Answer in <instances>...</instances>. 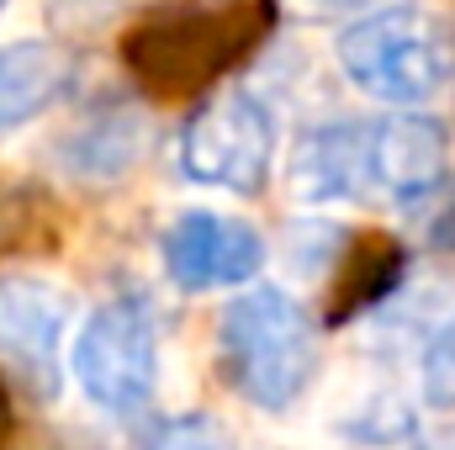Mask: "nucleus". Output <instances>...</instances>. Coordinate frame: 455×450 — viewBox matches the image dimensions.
<instances>
[{
  "label": "nucleus",
  "mask_w": 455,
  "mask_h": 450,
  "mask_svg": "<svg viewBox=\"0 0 455 450\" xmlns=\"http://www.w3.org/2000/svg\"><path fill=\"white\" fill-rule=\"evenodd\" d=\"M218 376L259 414H286L318 376V324L307 302L275 281H243L218 313Z\"/></svg>",
  "instance_id": "f257e3e1"
},
{
  "label": "nucleus",
  "mask_w": 455,
  "mask_h": 450,
  "mask_svg": "<svg viewBox=\"0 0 455 450\" xmlns=\"http://www.w3.org/2000/svg\"><path fill=\"white\" fill-rule=\"evenodd\" d=\"M148 450H238V440L218 414H180L148 440Z\"/></svg>",
  "instance_id": "ddd939ff"
},
{
  "label": "nucleus",
  "mask_w": 455,
  "mask_h": 450,
  "mask_svg": "<svg viewBox=\"0 0 455 450\" xmlns=\"http://www.w3.org/2000/svg\"><path fill=\"white\" fill-rule=\"evenodd\" d=\"M286 186L302 207H349L371 191L365 170V122H323L307 127L291 149Z\"/></svg>",
  "instance_id": "6e6552de"
},
{
  "label": "nucleus",
  "mask_w": 455,
  "mask_h": 450,
  "mask_svg": "<svg viewBox=\"0 0 455 450\" xmlns=\"http://www.w3.org/2000/svg\"><path fill=\"white\" fill-rule=\"evenodd\" d=\"M80 392L101 414H143L159 392V318L143 297L101 302L69 339Z\"/></svg>",
  "instance_id": "7ed1b4c3"
},
{
  "label": "nucleus",
  "mask_w": 455,
  "mask_h": 450,
  "mask_svg": "<svg viewBox=\"0 0 455 450\" xmlns=\"http://www.w3.org/2000/svg\"><path fill=\"white\" fill-rule=\"evenodd\" d=\"M413 207H424V213H419V223H424L429 249H455V181H451V175H445L424 202H413Z\"/></svg>",
  "instance_id": "2eb2a0df"
},
{
  "label": "nucleus",
  "mask_w": 455,
  "mask_h": 450,
  "mask_svg": "<svg viewBox=\"0 0 455 450\" xmlns=\"http://www.w3.org/2000/svg\"><path fill=\"white\" fill-rule=\"evenodd\" d=\"M138 143H143L138 122L127 112H107V117H91L85 127H75V138H69L64 154H69L75 175L101 181V175H116V170H127L138 159Z\"/></svg>",
  "instance_id": "9d476101"
},
{
  "label": "nucleus",
  "mask_w": 455,
  "mask_h": 450,
  "mask_svg": "<svg viewBox=\"0 0 455 450\" xmlns=\"http://www.w3.org/2000/svg\"><path fill=\"white\" fill-rule=\"evenodd\" d=\"M419 392L429 408L451 414L455 408V308L435 313L424 324V344H419Z\"/></svg>",
  "instance_id": "f8f14e48"
},
{
  "label": "nucleus",
  "mask_w": 455,
  "mask_h": 450,
  "mask_svg": "<svg viewBox=\"0 0 455 450\" xmlns=\"http://www.w3.org/2000/svg\"><path fill=\"white\" fill-rule=\"evenodd\" d=\"M0 11H5V0H0Z\"/></svg>",
  "instance_id": "a211bd4d"
},
{
  "label": "nucleus",
  "mask_w": 455,
  "mask_h": 450,
  "mask_svg": "<svg viewBox=\"0 0 455 450\" xmlns=\"http://www.w3.org/2000/svg\"><path fill=\"white\" fill-rule=\"evenodd\" d=\"M339 75L387 107H424L445 91L455 69L451 27L424 5H381L355 16L334 43Z\"/></svg>",
  "instance_id": "f03ea898"
},
{
  "label": "nucleus",
  "mask_w": 455,
  "mask_h": 450,
  "mask_svg": "<svg viewBox=\"0 0 455 450\" xmlns=\"http://www.w3.org/2000/svg\"><path fill=\"white\" fill-rule=\"evenodd\" d=\"M339 435L360 440V446H397L413 435V408L403 403V392L392 382H371L339 414Z\"/></svg>",
  "instance_id": "9b49d317"
},
{
  "label": "nucleus",
  "mask_w": 455,
  "mask_h": 450,
  "mask_svg": "<svg viewBox=\"0 0 455 450\" xmlns=\"http://www.w3.org/2000/svg\"><path fill=\"white\" fill-rule=\"evenodd\" d=\"M313 11L323 16H365V11H381V5H397V0H307Z\"/></svg>",
  "instance_id": "dca6fc26"
},
{
  "label": "nucleus",
  "mask_w": 455,
  "mask_h": 450,
  "mask_svg": "<svg viewBox=\"0 0 455 450\" xmlns=\"http://www.w3.org/2000/svg\"><path fill=\"white\" fill-rule=\"evenodd\" d=\"M275 170V112L243 91L228 85L218 96H207L180 127V175L212 191L233 197H254L265 191Z\"/></svg>",
  "instance_id": "20e7f679"
},
{
  "label": "nucleus",
  "mask_w": 455,
  "mask_h": 450,
  "mask_svg": "<svg viewBox=\"0 0 455 450\" xmlns=\"http://www.w3.org/2000/svg\"><path fill=\"white\" fill-rule=\"evenodd\" d=\"M159 265L180 292H233L259 276L265 265V238L243 218H228L212 207L175 213L159 233Z\"/></svg>",
  "instance_id": "423d86ee"
},
{
  "label": "nucleus",
  "mask_w": 455,
  "mask_h": 450,
  "mask_svg": "<svg viewBox=\"0 0 455 450\" xmlns=\"http://www.w3.org/2000/svg\"><path fill=\"white\" fill-rule=\"evenodd\" d=\"M424 450H455V424L445 430V435H435V440H429Z\"/></svg>",
  "instance_id": "f3484780"
},
{
  "label": "nucleus",
  "mask_w": 455,
  "mask_h": 450,
  "mask_svg": "<svg viewBox=\"0 0 455 450\" xmlns=\"http://www.w3.org/2000/svg\"><path fill=\"white\" fill-rule=\"evenodd\" d=\"M143 0H53V21H64L69 32H101L122 16H132Z\"/></svg>",
  "instance_id": "4468645a"
},
{
  "label": "nucleus",
  "mask_w": 455,
  "mask_h": 450,
  "mask_svg": "<svg viewBox=\"0 0 455 450\" xmlns=\"http://www.w3.org/2000/svg\"><path fill=\"white\" fill-rule=\"evenodd\" d=\"M365 170L371 186L392 202L413 207L451 175V133L445 122L413 107H392L381 122H365Z\"/></svg>",
  "instance_id": "0eeeda50"
},
{
  "label": "nucleus",
  "mask_w": 455,
  "mask_h": 450,
  "mask_svg": "<svg viewBox=\"0 0 455 450\" xmlns=\"http://www.w3.org/2000/svg\"><path fill=\"white\" fill-rule=\"evenodd\" d=\"M75 329V292L37 270L0 276V376L27 403L64 392V344Z\"/></svg>",
  "instance_id": "39448f33"
},
{
  "label": "nucleus",
  "mask_w": 455,
  "mask_h": 450,
  "mask_svg": "<svg viewBox=\"0 0 455 450\" xmlns=\"http://www.w3.org/2000/svg\"><path fill=\"white\" fill-rule=\"evenodd\" d=\"M75 80V59L64 43H0V133L27 127L32 117L59 107Z\"/></svg>",
  "instance_id": "1a4fd4ad"
}]
</instances>
